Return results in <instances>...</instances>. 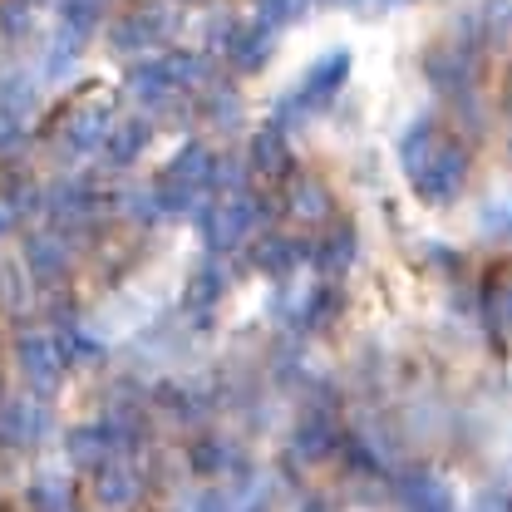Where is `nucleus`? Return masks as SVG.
Segmentation results:
<instances>
[{
  "label": "nucleus",
  "instance_id": "obj_1",
  "mask_svg": "<svg viewBox=\"0 0 512 512\" xmlns=\"http://www.w3.org/2000/svg\"><path fill=\"white\" fill-rule=\"evenodd\" d=\"M0 512H25L20 503H10V498H0Z\"/></svg>",
  "mask_w": 512,
  "mask_h": 512
}]
</instances>
